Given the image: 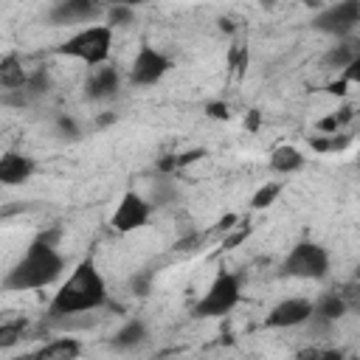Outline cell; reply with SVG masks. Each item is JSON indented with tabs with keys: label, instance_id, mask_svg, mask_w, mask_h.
I'll return each instance as SVG.
<instances>
[{
	"label": "cell",
	"instance_id": "7",
	"mask_svg": "<svg viewBox=\"0 0 360 360\" xmlns=\"http://www.w3.org/2000/svg\"><path fill=\"white\" fill-rule=\"evenodd\" d=\"M169 70H172V59L166 53H160L152 45H141L129 65V82L138 87H149V84H158Z\"/></svg>",
	"mask_w": 360,
	"mask_h": 360
},
{
	"label": "cell",
	"instance_id": "6",
	"mask_svg": "<svg viewBox=\"0 0 360 360\" xmlns=\"http://www.w3.org/2000/svg\"><path fill=\"white\" fill-rule=\"evenodd\" d=\"M360 25V0H343L321 8L312 17V28L321 34H332L338 39H346Z\"/></svg>",
	"mask_w": 360,
	"mask_h": 360
},
{
	"label": "cell",
	"instance_id": "23",
	"mask_svg": "<svg viewBox=\"0 0 360 360\" xmlns=\"http://www.w3.org/2000/svg\"><path fill=\"white\" fill-rule=\"evenodd\" d=\"M56 132L62 138H68V141H79L82 138V129L70 115H56Z\"/></svg>",
	"mask_w": 360,
	"mask_h": 360
},
{
	"label": "cell",
	"instance_id": "22",
	"mask_svg": "<svg viewBox=\"0 0 360 360\" xmlns=\"http://www.w3.org/2000/svg\"><path fill=\"white\" fill-rule=\"evenodd\" d=\"M295 360H346V354L340 349H315V346H309V349H301L295 354Z\"/></svg>",
	"mask_w": 360,
	"mask_h": 360
},
{
	"label": "cell",
	"instance_id": "18",
	"mask_svg": "<svg viewBox=\"0 0 360 360\" xmlns=\"http://www.w3.org/2000/svg\"><path fill=\"white\" fill-rule=\"evenodd\" d=\"M360 56V39H343V42H338V45H332L326 53H323V68H332V70H338V68H349L354 59Z\"/></svg>",
	"mask_w": 360,
	"mask_h": 360
},
{
	"label": "cell",
	"instance_id": "1",
	"mask_svg": "<svg viewBox=\"0 0 360 360\" xmlns=\"http://www.w3.org/2000/svg\"><path fill=\"white\" fill-rule=\"evenodd\" d=\"M107 284L104 276L98 273V267L84 259L73 267V273L59 284V290L53 292L45 321L51 326H59L62 321H70L73 315H84V312H96L107 304Z\"/></svg>",
	"mask_w": 360,
	"mask_h": 360
},
{
	"label": "cell",
	"instance_id": "11",
	"mask_svg": "<svg viewBox=\"0 0 360 360\" xmlns=\"http://www.w3.org/2000/svg\"><path fill=\"white\" fill-rule=\"evenodd\" d=\"M121 87V76H118V68L115 65H98L90 70L87 82H84V96L93 98V101H107L118 93Z\"/></svg>",
	"mask_w": 360,
	"mask_h": 360
},
{
	"label": "cell",
	"instance_id": "35",
	"mask_svg": "<svg viewBox=\"0 0 360 360\" xmlns=\"http://www.w3.org/2000/svg\"><path fill=\"white\" fill-rule=\"evenodd\" d=\"M343 298L349 301V307H354V309H360V284L354 287V292H343Z\"/></svg>",
	"mask_w": 360,
	"mask_h": 360
},
{
	"label": "cell",
	"instance_id": "25",
	"mask_svg": "<svg viewBox=\"0 0 360 360\" xmlns=\"http://www.w3.org/2000/svg\"><path fill=\"white\" fill-rule=\"evenodd\" d=\"M248 233H250V222L245 219V222H242V225H239L236 231H231V233H228V236L222 239V248H225V250H231V248H236V245H239V242H242V239H245Z\"/></svg>",
	"mask_w": 360,
	"mask_h": 360
},
{
	"label": "cell",
	"instance_id": "5",
	"mask_svg": "<svg viewBox=\"0 0 360 360\" xmlns=\"http://www.w3.org/2000/svg\"><path fill=\"white\" fill-rule=\"evenodd\" d=\"M281 276L290 278H307V281H321L329 276V253L318 242H298L281 262Z\"/></svg>",
	"mask_w": 360,
	"mask_h": 360
},
{
	"label": "cell",
	"instance_id": "27",
	"mask_svg": "<svg viewBox=\"0 0 360 360\" xmlns=\"http://www.w3.org/2000/svg\"><path fill=\"white\" fill-rule=\"evenodd\" d=\"M205 115L208 118H217V121H228L231 118V107L225 101H208L205 104Z\"/></svg>",
	"mask_w": 360,
	"mask_h": 360
},
{
	"label": "cell",
	"instance_id": "16",
	"mask_svg": "<svg viewBox=\"0 0 360 360\" xmlns=\"http://www.w3.org/2000/svg\"><path fill=\"white\" fill-rule=\"evenodd\" d=\"M267 163H270V172H276V174H292V172H298L304 166V155H301L298 146L281 143V146H276L270 152V160Z\"/></svg>",
	"mask_w": 360,
	"mask_h": 360
},
{
	"label": "cell",
	"instance_id": "3",
	"mask_svg": "<svg viewBox=\"0 0 360 360\" xmlns=\"http://www.w3.org/2000/svg\"><path fill=\"white\" fill-rule=\"evenodd\" d=\"M110 51H112V28L110 25H87V28L76 31L73 37H68L62 45H56L59 56L79 59L90 68L107 65Z\"/></svg>",
	"mask_w": 360,
	"mask_h": 360
},
{
	"label": "cell",
	"instance_id": "10",
	"mask_svg": "<svg viewBox=\"0 0 360 360\" xmlns=\"http://www.w3.org/2000/svg\"><path fill=\"white\" fill-rule=\"evenodd\" d=\"M101 14V6L98 3H90V0H62L56 3L48 17L53 25H76V22H93L96 17Z\"/></svg>",
	"mask_w": 360,
	"mask_h": 360
},
{
	"label": "cell",
	"instance_id": "28",
	"mask_svg": "<svg viewBox=\"0 0 360 360\" xmlns=\"http://www.w3.org/2000/svg\"><path fill=\"white\" fill-rule=\"evenodd\" d=\"M200 158H205V149H188V152H180V155H174V166H177V172H180V169H186V166L197 163Z\"/></svg>",
	"mask_w": 360,
	"mask_h": 360
},
{
	"label": "cell",
	"instance_id": "19",
	"mask_svg": "<svg viewBox=\"0 0 360 360\" xmlns=\"http://www.w3.org/2000/svg\"><path fill=\"white\" fill-rule=\"evenodd\" d=\"M28 335V321L25 318H6L0 323V349H11Z\"/></svg>",
	"mask_w": 360,
	"mask_h": 360
},
{
	"label": "cell",
	"instance_id": "14",
	"mask_svg": "<svg viewBox=\"0 0 360 360\" xmlns=\"http://www.w3.org/2000/svg\"><path fill=\"white\" fill-rule=\"evenodd\" d=\"M146 338H149L146 323H143L141 318H129V321H124V326L110 338V346H112L115 352H129V349H138L141 343H146Z\"/></svg>",
	"mask_w": 360,
	"mask_h": 360
},
{
	"label": "cell",
	"instance_id": "29",
	"mask_svg": "<svg viewBox=\"0 0 360 360\" xmlns=\"http://www.w3.org/2000/svg\"><path fill=\"white\" fill-rule=\"evenodd\" d=\"M202 242H205V236H202V233H191V236H186V239H177V242H174V248H177V250H194V248H197V245H202Z\"/></svg>",
	"mask_w": 360,
	"mask_h": 360
},
{
	"label": "cell",
	"instance_id": "34",
	"mask_svg": "<svg viewBox=\"0 0 360 360\" xmlns=\"http://www.w3.org/2000/svg\"><path fill=\"white\" fill-rule=\"evenodd\" d=\"M352 115H354V112H352V107H340V110L335 112V118H338V124H340V127H343V124H349V121H352Z\"/></svg>",
	"mask_w": 360,
	"mask_h": 360
},
{
	"label": "cell",
	"instance_id": "17",
	"mask_svg": "<svg viewBox=\"0 0 360 360\" xmlns=\"http://www.w3.org/2000/svg\"><path fill=\"white\" fill-rule=\"evenodd\" d=\"M349 309V301L343 298V292H323L315 304H312V315L329 323H338Z\"/></svg>",
	"mask_w": 360,
	"mask_h": 360
},
{
	"label": "cell",
	"instance_id": "21",
	"mask_svg": "<svg viewBox=\"0 0 360 360\" xmlns=\"http://www.w3.org/2000/svg\"><path fill=\"white\" fill-rule=\"evenodd\" d=\"M129 22H135V11H132L129 6L115 3V6H110V8H107V25H110V28L129 25Z\"/></svg>",
	"mask_w": 360,
	"mask_h": 360
},
{
	"label": "cell",
	"instance_id": "24",
	"mask_svg": "<svg viewBox=\"0 0 360 360\" xmlns=\"http://www.w3.org/2000/svg\"><path fill=\"white\" fill-rule=\"evenodd\" d=\"M174 200V186H172V180L163 174L158 183H155V202L158 205H166V202H172Z\"/></svg>",
	"mask_w": 360,
	"mask_h": 360
},
{
	"label": "cell",
	"instance_id": "36",
	"mask_svg": "<svg viewBox=\"0 0 360 360\" xmlns=\"http://www.w3.org/2000/svg\"><path fill=\"white\" fill-rule=\"evenodd\" d=\"M112 121H115V115H112V112H107V115H101V118H98V127H107V124H112Z\"/></svg>",
	"mask_w": 360,
	"mask_h": 360
},
{
	"label": "cell",
	"instance_id": "26",
	"mask_svg": "<svg viewBox=\"0 0 360 360\" xmlns=\"http://www.w3.org/2000/svg\"><path fill=\"white\" fill-rule=\"evenodd\" d=\"M149 284H152V273H149V270L135 273L132 281H129V287H132L135 295H149Z\"/></svg>",
	"mask_w": 360,
	"mask_h": 360
},
{
	"label": "cell",
	"instance_id": "4",
	"mask_svg": "<svg viewBox=\"0 0 360 360\" xmlns=\"http://www.w3.org/2000/svg\"><path fill=\"white\" fill-rule=\"evenodd\" d=\"M242 298V278L236 273L219 270L214 276V281L208 284V290L202 292V298L194 307L197 318H222L228 315Z\"/></svg>",
	"mask_w": 360,
	"mask_h": 360
},
{
	"label": "cell",
	"instance_id": "20",
	"mask_svg": "<svg viewBox=\"0 0 360 360\" xmlns=\"http://www.w3.org/2000/svg\"><path fill=\"white\" fill-rule=\"evenodd\" d=\"M281 194V180H267L264 186H259L250 197V208L253 211H262V208H270Z\"/></svg>",
	"mask_w": 360,
	"mask_h": 360
},
{
	"label": "cell",
	"instance_id": "2",
	"mask_svg": "<svg viewBox=\"0 0 360 360\" xmlns=\"http://www.w3.org/2000/svg\"><path fill=\"white\" fill-rule=\"evenodd\" d=\"M56 239H59V228L39 233L25 248V253L17 259V264L11 270H6L3 290L6 292H31V290H42V287L53 284L65 270V256L59 253Z\"/></svg>",
	"mask_w": 360,
	"mask_h": 360
},
{
	"label": "cell",
	"instance_id": "8",
	"mask_svg": "<svg viewBox=\"0 0 360 360\" xmlns=\"http://www.w3.org/2000/svg\"><path fill=\"white\" fill-rule=\"evenodd\" d=\"M149 214H152L149 200H143L138 191H127L110 217V228L118 233H132L149 222Z\"/></svg>",
	"mask_w": 360,
	"mask_h": 360
},
{
	"label": "cell",
	"instance_id": "37",
	"mask_svg": "<svg viewBox=\"0 0 360 360\" xmlns=\"http://www.w3.org/2000/svg\"><path fill=\"white\" fill-rule=\"evenodd\" d=\"M346 360H360V357H346Z\"/></svg>",
	"mask_w": 360,
	"mask_h": 360
},
{
	"label": "cell",
	"instance_id": "15",
	"mask_svg": "<svg viewBox=\"0 0 360 360\" xmlns=\"http://www.w3.org/2000/svg\"><path fill=\"white\" fill-rule=\"evenodd\" d=\"M28 76H31V73L22 68V62H20L17 53H6V56L0 59V87H3L6 93L25 90Z\"/></svg>",
	"mask_w": 360,
	"mask_h": 360
},
{
	"label": "cell",
	"instance_id": "12",
	"mask_svg": "<svg viewBox=\"0 0 360 360\" xmlns=\"http://www.w3.org/2000/svg\"><path fill=\"white\" fill-rule=\"evenodd\" d=\"M82 357V340L73 335L65 338H53L45 346H39L37 352L25 354V357H14V360H79Z\"/></svg>",
	"mask_w": 360,
	"mask_h": 360
},
{
	"label": "cell",
	"instance_id": "13",
	"mask_svg": "<svg viewBox=\"0 0 360 360\" xmlns=\"http://www.w3.org/2000/svg\"><path fill=\"white\" fill-rule=\"evenodd\" d=\"M34 172H37V163L28 155L6 152L0 158V183L3 186H22L25 180H31Z\"/></svg>",
	"mask_w": 360,
	"mask_h": 360
},
{
	"label": "cell",
	"instance_id": "30",
	"mask_svg": "<svg viewBox=\"0 0 360 360\" xmlns=\"http://www.w3.org/2000/svg\"><path fill=\"white\" fill-rule=\"evenodd\" d=\"M309 146L315 152H332V135H315L309 138Z\"/></svg>",
	"mask_w": 360,
	"mask_h": 360
},
{
	"label": "cell",
	"instance_id": "33",
	"mask_svg": "<svg viewBox=\"0 0 360 360\" xmlns=\"http://www.w3.org/2000/svg\"><path fill=\"white\" fill-rule=\"evenodd\" d=\"M346 87H349L346 79H338V82H329V84H326V90H329L332 96H346V93H349Z\"/></svg>",
	"mask_w": 360,
	"mask_h": 360
},
{
	"label": "cell",
	"instance_id": "9",
	"mask_svg": "<svg viewBox=\"0 0 360 360\" xmlns=\"http://www.w3.org/2000/svg\"><path fill=\"white\" fill-rule=\"evenodd\" d=\"M309 318H312V301H307V298H284L267 312L264 326L267 329H292V326H304Z\"/></svg>",
	"mask_w": 360,
	"mask_h": 360
},
{
	"label": "cell",
	"instance_id": "32",
	"mask_svg": "<svg viewBox=\"0 0 360 360\" xmlns=\"http://www.w3.org/2000/svg\"><path fill=\"white\" fill-rule=\"evenodd\" d=\"M343 79H346V82L360 84V56H357V59H354V62H352V65L343 70Z\"/></svg>",
	"mask_w": 360,
	"mask_h": 360
},
{
	"label": "cell",
	"instance_id": "38",
	"mask_svg": "<svg viewBox=\"0 0 360 360\" xmlns=\"http://www.w3.org/2000/svg\"><path fill=\"white\" fill-rule=\"evenodd\" d=\"M357 166H360V152H357Z\"/></svg>",
	"mask_w": 360,
	"mask_h": 360
},
{
	"label": "cell",
	"instance_id": "31",
	"mask_svg": "<svg viewBox=\"0 0 360 360\" xmlns=\"http://www.w3.org/2000/svg\"><path fill=\"white\" fill-rule=\"evenodd\" d=\"M236 222H239L236 214H225V217L217 222V233H231V231L236 228Z\"/></svg>",
	"mask_w": 360,
	"mask_h": 360
}]
</instances>
